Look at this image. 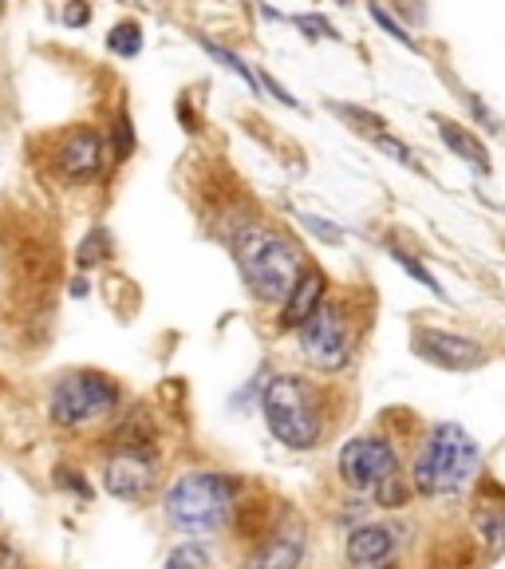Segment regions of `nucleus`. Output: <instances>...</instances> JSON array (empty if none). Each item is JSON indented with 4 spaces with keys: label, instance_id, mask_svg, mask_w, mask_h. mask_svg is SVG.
I'll return each instance as SVG.
<instances>
[{
    "label": "nucleus",
    "instance_id": "obj_8",
    "mask_svg": "<svg viewBox=\"0 0 505 569\" xmlns=\"http://www.w3.org/2000/svg\"><path fill=\"white\" fill-rule=\"evenodd\" d=\"M103 487L111 498H123V502H142L159 487V459H154L151 447L139 443H119L115 455L107 459Z\"/></svg>",
    "mask_w": 505,
    "mask_h": 569
},
{
    "label": "nucleus",
    "instance_id": "obj_18",
    "mask_svg": "<svg viewBox=\"0 0 505 569\" xmlns=\"http://www.w3.org/2000/svg\"><path fill=\"white\" fill-rule=\"evenodd\" d=\"M194 40H198V44H202V48H205V52H210V56H213V60H222V68L238 71L241 80H245V83H249V88L257 91V80H253V71H249V63H245V60H241V56H238V52H230V48H222V44H213V40H205V36H194Z\"/></svg>",
    "mask_w": 505,
    "mask_h": 569
},
{
    "label": "nucleus",
    "instance_id": "obj_26",
    "mask_svg": "<svg viewBox=\"0 0 505 569\" xmlns=\"http://www.w3.org/2000/svg\"><path fill=\"white\" fill-rule=\"evenodd\" d=\"M55 482H60L63 490H71V495H80L83 502H88V498H91L88 479H83V475H80V479H75V471H68V467H60V471H55Z\"/></svg>",
    "mask_w": 505,
    "mask_h": 569
},
{
    "label": "nucleus",
    "instance_id": "obj_9",
    "mask_svg": "<svg viewBox=\"0 0 505 569\" xmlns=\"http://www.w3.org/2000/svg\"><path fill=\"white\" fill-rule=\"evenodd\" d=\"M415 352L431 365L446 368V372H474L489 360V352L478 340L443 329H415Z\"/></svg>",
    "mask_w": 505,
    "mask_h": 569
},
{
    "label": "nucleus",
    "instance_id": "obj_16",
    "mask_svg": "<svg viewBox=\"0 0 505 569\" xmlns=\"http://www.w3.org/2000/svg\"><path fill=\"white\" fill-rule=\"evenodd\" d=\"M107 48L115 56H123V60H134L142 52V28L134 20H123V24H115L107 32Z\"/></svg>",
    "mask_w": 505,
    "mask_h": 569
},
{
    "label": "nucleus",
    "instance_id": "obj_7",
    "mask_svg": "<svg viewBox=\"0 0 505 569\" xmlns=\"http://www.w3.org/2000/svg\"><path fill=\"white\" fill-rule=\"evenodd\" d=\"M296 332H301L304 360H309L312 368H320V372H340V368L352 360L355 332H352V320H347L344 305L324 301Z\"/></svg>",
    "mask_w": 505,
    "mask_h": 569
},
{
    "label": "nucleus",
    "instance_id": "obj_27",
    "mask_svg": "<svg viewBox=\"0 0 505 569\" xmlns=\"http://www.w3.org/2000/svg\"><path fill=\"white\" fill-rule=\"evenodd\" d=\"M91 20V4L88 0H68V9H63V24L68 28H83Z\"/></svg>",
    "mask_w": 505,
    "mask_h": 569
},
{
    "label": "nucleus",
    "instance_id": "obj_2",
    "mask_svg": "<svg viewBox=\"0 0 505 569\" xmlns=\"http://www.w3.org/2000/svg\"><path fill=\"white\" fill-rule=\"evenodd\" d=\"M482 451L474 443V436L458 423H435L426 431L423 447L415 455V467H411V487L418 495L446 498L458 495L474 482L478 475Z\"/></svg>",
    "mask_w": 505,
    "mask_h": 569
},
{
    "label": "nucleus",
    "instance_id": "obj_1",
    "mask_svg": "<svg viewBox=\"0 0 505 569\" xmlns=\"http://www.w3.org/2000/svg\"><path fill=\"white\" fill-rule=\"evenodd\" d=\"M233 258H238L249 293L265 305H284V297L293 293V284L304 273L301 246L265 222H245L233 233Z\"/></svg>",
    "mask_w": 505,
    "mask_h": 569
},
{
    "label": "nucleus",
    "instance_id": "obj_23",
    "mask_svg": "<svg viewBox=\"0 0 505 569\" xmlns=\"http://www.w3.org/2000/svg\"><path fill=\"white\" fill-rule=\"evenodd\" d=\"M131 151H134V131H131V119H127V116H119V123H115V147H111V154H115V162H123V159H131Z\"/></svg>",
    "mask_w": 505,
    "mask_h": 569
},
{
    "label": "nucleus",
    "instance_id": "obj_13",
    "mask_svg": "<svg viewBox=\"0 0 505 569\" xmlns=\"http://www.w3.org/2000/svg\"><path fill=\"white\" fill-rule=\"evenodd\" d=\"M324 293H329V281H324V273L312 266H304L301 281L293 284V293L284 297L281 305V329H301L304 320L312 317V312L324 305Z\"/></svg>",
    "mask_w": 505,
    "mask_h": 569
},
{
    "label": "nucleus",
    "instance_id": "obj_30",
    "mask_svg": "<svg viewBox=\"0 0 505 569\" xmlns=\"http://www.w3.org/2000/svg\"><path fill=\"white\" fill-rule=\"evenodd\" d=\"M71 297H88V281H83V277L80 281H71Z\"/></svg>",
    "mask_w": 505,
    "mask_h": 569
},
{
    "label": "nucleus",
    "instance_id": "obj_14",
    "mask_svg": "<svg viewBox=\"0 0 505 569\" xmlns=\"http://www.w3.org/2000/svg\"><path fill=\"white\" fill-rule=\"evenodd\" d=\"M438 134H443V142L451 147L454 154H458L462 162H471L478 174H489V154H486V147H482L478 139H474L466 127H458V123H446V119H438Z\"/></svg>",
    "mask_w": 505,
    "mask_h": 569
},
{
    "label": "nucleus",
    "instance_id": "obj_21",
    "mask_svg": "<svg viewBox=\"0 0 505 569\" xmlns=\"http://www.w3.org/2000/svg\"><path fill=\"white\" fill-rule=\"evenodd\" d=\"M372 20H375V24H380V28H383V32H387V36H391V40H400V44H403V48H411V52H418V44H415V36H411V32H407V28H403V24H400V20H391V17H387V12H383V9H380V4H372Z\"/></svg>",
    "mask_w": 505,
    "mask_h": 569
},
{
    "label": "nucleus",
    "instance_id": "obj_28",
    "mask_svg": "<svg viewBox=\"0 0 505 569\" xmlns=\"http://www.w3.org/2000/svg\"><path fill=\"white\" fill-rule=\"evenodd\" d=\"M296 24H301L309 36H332V40H336V28H332L324 17H296Z\"/></svg>",
    "mask_w": 505,
    "mask_h": 569
},
{
    "label": "nucleus",
    "instance_id": "obj_3",
    "mask_svg": "<svg viewBox=\"0 0 505 569\" xmlns=\"http://www.w3.org/2000/svg\"><path fill=\"white\" fill-rule=\"evenodd\" d=\"M241 482L225 471H190L166 490L162 515L182 533H213L230 522Z\"/></svg>",
    "mask_w": 505,
    "mask_h": 569
},
{
    "label": "nucleus",
    "instance_id": "obj_17",
    "mask_svg": "<svg viewBox=\"0 0 505 569\" xmlns=\"http://www.w3.org/2000/svg\"><path fill=\"white\" fill-rule=\"evenodd\" d=\"M107 253H111V233H107L103 226H95V230L80 241V249H75V261H80V269H91V266H99V261H107Z\"/></svg>",
    "mask_w": 505,
    "mask_h": 569
},
{
    "label": "nucleus",
    "instance_id": "obj_19",
    "mask_svg": "<svg viewBox=\"0 0 505 569\" xmlns=\"http://www.w3.org/2000/svg\"><path fill=\"white\" fill-rule=\"evenodd\" d=\"M391 261H395V266H400V269H407V273L415 277L418 284H426V289H431V293H435V297H446V293H443V284H438V277L431 273V269L418 266V261L411 258V253H403V249H391Z\"/></svg>",
    "mask_w": 505,
    "mask_h": 569
},
{
    "label": "nucleus",
    "instance_id": "obj_24",
    "mask_svg": "<svg viewBox=\"0 0 505 569\" xmlns=\"http://www.w3.org/2000/svg\"><path fill=\"white\" fill-rule=\"evenodd\" d=\"M375 147H380L383 154H391L395 162H403V167H415V154H411L407 142L391 139V134H375Z\"/></svg>",
    "mask_w": 505,
    "mask_h": 569
},
{
    "label": "nucleus",
    "instance_id": "obj_22",
    "mask_svg": "<svg viewBox=\"0 0 505 569\" xmlns=\"http://www.w3.org/2000/svg\"><path fill=\"white\" fill-rule=\"evenodd\" d=\"M336 111H340V116H344V119H352V123H355V131H372V139H375V134H383V127H387L380 116H372V111H360V107H347V103H340Z\"/></svg>",
    "mask_w": 505,
    "mask_h": 569
},
{
    "label": "nucleus",
    "instance_id": "obj_25",
    "mask_svg": "<svg viewBox=\"0 0 505 569\" xmlns=\"http://www.w3.org/2000/svg\"><path fill=\"white\" fill-rule=\"evenodd\" d=\"M301 226L316 233L320 241H329V246H340V241H344V233H340L336 226H329L324 218H312V213H301Z\"/></svg>",
    "mask_w": 505,
    "mask_h": 569
},
{
    "label": "nucleus",
    "instance_id": "obj_4",
    "mask_svg": "<svg viewBox=\"0 0 505 569\" xmlns=\"http://www.w3.org/2000/svg\"><path fill=\"white\" fill-rule=\"evenodd\" d=\"M265 423L284 447L312 451L324 436V400L301 376H273L261 391Z\"/></svg>",
    "mask_w": 505,
    "mask_h": 569
},
{
    "label": "nucleus",
    "instance_id": "obj_20",
    "mask_svg": "<svg viewBox=\"0 0 505 569\" xmlns=\"http://www.w3.org/2000/svg\"><path fill=\"white\" fill-rule=\"evenodd\" d=\"M166 569H210V550H205V546H194V542L178 546V550L166 558Z\"/></svg>",
    "mask_w": 505,
    "mask_h": 569
},
{
    "label": "nucleus",
    "instance_id": "obj_31",
    "mask_svg": "<svg viewBox=\"0 0 505 569\" xmlns=\"http://www.w3.org/2000/svg\"><path fill=\"white\" fill-rule=\"evenodd\" d=\"M0 12H4V0H0Z\"/></svg>",
    "mask_w": 505,
    "mask_h": 569
},
{
    "label": "nucleus",
    "instance_id": "obj_12",
    "mask_svg": "<svg viewBox=\"0 0 505 569\" xmlns=\"http://www.w3.org/2000/svg\"><path fill=\"white\" fill-rule=\"evenodd\" d=\"M344 558L352 569H383L395 558V530L391 526H355L347 533Z\"/></svg>",
    "mask_w": 505,
    "mask_h": 569
},
{
    "label": "nucleus",
    "instance_id": "obj_29",
    "mask_svg": "<svg viewBox=\"0 0 505 569\" xmlns=\"http://www.w3.org/2000/svg\"><path fill=\"white\" fill-rule=\"evenodd\" d=\"M261 80H265V91H269V96H273V99H276V103H284V107H296V99H293V96H289V91H284V88H281V83H276V80H273V76H269V71H265V76H261Z\"/></svg>",
    "mask_w": 505,
    "mask_h": 569
},
{
    "label": "nucleus",
    "instance_id": "obj_5",
    "mask_svg": "<svg viewBox=\"0 0 505 569\" xmlns=\"http://www.w3.org/2000/svg\"><path fill=\"white\" fill-rule=\"evenodd\" d=\"M340 479L355 490L367 495L383 507H400L407 490H403L400 475V451L391 447V439L383 436H355L340 451Z\"/></svg>",
    "mask_w": 505,
    "mask_h": 569
},
{
    "label": "nucleus",
    "instance_id": "obj_11",
    "mask_svg": "<svg viewBox=\"0 0 505 569\" xmlns=\"http://www.w3.org/2000/svg\"><path fill=\"white\" fill-rule=\"evenodd\" d=\"M304 546H309V526L289 515L273 533H265V542L253 550L245 569H296L304 558Z\"/></svg>",
    "mask_w": 505,
    "mask_h": 569
},
{
    "label": "nucleus",
    "instance_id": "obj_10",
    "mask_svg": "<svg viewBox=\"0 0 505 569\" xmlns=\"http://www.w3.org/2000/svg\"><path fill=\"white\" fill-rule=\"evenodd\" d=\"M52 167L60 170L68 182H88L103 170V139L91 127H75L55 142Z\"/></svg>",
    "mask_w": 505,
    "mask_h": 569
},
{
    "label": "nucleus",
    "instance_id": "obj_6",
    "mask_svg": "<svg viewBox=\"0 0 505 569\" xmlns=\"http://www.w3.org/2000/svg\"><path fill=\"white\" fill-rule=\"evenodd\" d=\"M119 403V388L103 372H71L55 380L48 396V416L55 427H88L95 419L111 416Z\"/></svg>",
    "mask_w": 505,
    "mask_h": 569
},
{
    "label": "nucleus",
    "instance_id": "obj_15",
    "mask_svg": "<svg viewBox=\"0 0 505 569\" xmlns=\"http://www.w3.org/2000/svg\"><path fill=\"white\" fill-rule=\"evenodd\" d=\"M474 526H478L489 558H497V553L505 550V510L502 507H482L478 515H474Z\"/></svg>",
    "mask_w": 505,
    "mask_h": 569
}]
</instances>
